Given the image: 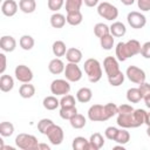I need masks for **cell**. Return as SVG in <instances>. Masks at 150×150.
Returning <instances> with one entry per match:
<instances>
[{
    "label": "cell",
    "mask_w": 150,
    "mask_h": 150,
    "mask_svg": "<svg viewBox=\"0 0 150 150\" xmlns=\"http://www.w3.org/2000/svg\"><path fill=\"white\" fill-rule=\"evenodd\" d=\"M19 95L22 98H30V97H33L35 95V87L33 84H30L29 82L28 83H23L19 88Z\"/></svg>",
    "instance_id": "obj_23"
},
{
    "label": "cell",
    "mask_w": 150,
    "mask_h": 150,
    "mask_svg": "<svg viewBox=\"0 0 150 150\" xmlns=\"http://www.w3.org/2000/svg\"><path fill=\"white\" fill-rule=\"evenodd\" d=\"M129 141H130V134H129V131H128L125 128L120 129V130H118V134H117V136H116V138H115V142L118 143V144L124 145V144H127Z\"/></svg>",
    "instance_id": "obj_34"
},
{
    "label": "cell",
    "mask_w": 150,
    "mask_h": 150,
    "mask_svg": "<svg viewBox=\"0 0 150 150\" xmlns=\"http://www.w3.org/2000/svg\"><path fill=\"white\" fill-rule=\"evenodd\" d=\"M143 100H144V103H145V105L150 109V93L149 94H146L144 97H143Z\"/></svg>",
    "instance_id": "obj_49"
},
{
    "label": "cell",
    "mask_w": 150,
    "mask_h": 150,
    "mask_svg": "<svg viewBox=\"0 0 150 150\" xmlns=\"http://www.w3.org/2000/svg\"><path fill=\"white\" fill-rule=\"evenodd\" d=\"M19 8L21 12H23L26 14H30V13L35 12V9H36V1L35 0H20Z\"/></svg>",
    "instance_id": "obj_25"
},
{
    "label": "cell",
    "mask_w": 150,
    "mask_h": 150,
    "mask_svg": "<svg viewBox=\"0 0 150 150\" xmlns=\"http://www.w3.org/2000/svg\"><path fill=\"white\" fill-rule=\"evenodd\" d=\"M144 124H146L148 127L150 125V112H146V116H145V123Z\"/></svg>",
    "instance_id": "obj_52"
},
{
    "label": "cell",
    "mask_w": 150,
    "mask_h": 150,
    "mask_svg": "<svg viewBox=\"0 0 150 150\" xmlns=\"http://www.w3.org/2000/svg\"><path fill=\"white\" fill-rule=\"evenodd\" d=\"M127 100L130 103H138L141 100H143V95H142L139 88H130V89H128Z\"/></svg>",
    "instance_id": "obj_28"
},
{
    "label": "cell",
    "mask_w": 150,
    "mask_h": 150,
    "mask_svg": "<svg viewBox=\"0 0 150 150\" xmlns=\"http://www.w3.org/2000/svg\"><path fill=\"white\" fill-rule=\"evenodd\" d=\"M83 0H66V11L71 12V11H80L82 7Z\"/></svg>",
    "instance_id": "obj_40"
},
{
    "label": "cell",
    "mask_w": 150,
    "mask_h": 150,
    "mask_svg": "<svg viewBox=\"0 0 150 150\" xmlns=\"http://www.w3.org/2000/svg\"><path fill=\"white\" fill-rule=\"evenodd\" d=\"M94 34L101 39L102 36L107 35V34H110V28L108 25L103 23V22H97L95 26H94Z\"/></svg>",
    "instance_id": "obj_30"
},
{
    "label": "cell",
    "mask_w": 150,
    "mask_h": 150,
    "mask_svg": "<svg viewBox=\"0 0 150 150\" xmlns=\"http://www.w3.org/2000/svg\"><path fill=\"white\" fill-rule=\"evenodd\" d=\"M118 130H120V129H117V128H115V127H108V128L105 129V131H104V136H105L108 139H110V141H115V138H116V136H117V134H118Z\"/></svg>",
    "instance_id": "obj_43"
},
{
    "label": "cell",
    "mask_w": 150,
    "mask_h": 150,
    "mask_svg": "<svg viewBox=\"0 0 150 150\" xmlns=\"http://www.w3.org/2000/svg\"><path fill=\"white\" fill-rule=\"evenodd\" d=\"M0 60H1V66H0V74L2 75L6 70V64H7V61H6V55L4 53L0 54Z\"/></svg>",
    "instance_id": "obj_47"
},
{
    "label": "cell",
    "mask_w": 150,
    "mask_h": 150,
    "mask_svg": "<svg viewBox=\"0 0 150 150\" xmlns=\"http://www.w3.org/2000/svg\"><path fill=\"white\" fill-rule=\"evenodd\" d=\"M116 122H117V125H120L121 128H125V129H129V128H138V125L136 123V120H135L134 111L124 112V114L118 112L117 114Z\"/></svg>",
    "instance_id": "obj_10"
},
{
    "label": "cell",
    "mask_w": 150,
    "mask_h": 150,
    "mask_svg": "<svg viewBox=\"0 0 150 150\" xmlns=\"http://www.w3.org/2000/svg\"><path fill=\"white\" fill-rule=\"evenodd\" d=\"M39 149L50 150V146H49V145H47V144H45V143H39V145H38V150H39Z\"/></svg>",
    "instance_id": "obj_50"
},
{
    "label": "cell",
    "mask_w": 150,
    "mask_h": 150,
    "mask_svg": "<svg viewBox=\"0 0 150 150\" xmlns=\"http://www.w3.org/2000/svg\"><path fill=\"white\" fill-rule=\"evenodd\" d=\"M52 52L53 54L56 56V57H61V56H64L66 53H67V47H66V43L61 40H56L53 46H52Z\"/></svg>",
    "instance_id": "obj_27"
},
{
    "label": "cell",
    "mask_w": 150,
    "mask_h": 150,
    "mask_svg": "<svg viewBox=\"0 0 150 150\" xmlns=\"http://www.w3.org/2000/svg\"><path fill=\"white\" fill-rule=\"evenodd\" d=\"M34 39L30 35H22L19 40V45L23 50H30L34 47Z\"/></svg>",
    "instance_id": "obj_33"
},
{
    "label": "cell",
    "mask_w": 150,
    "mask_h": 150,
    "mask_svg": "<svg viewBox=\"0 0 150 150\" xmlns=\"http://www.w3.org/2000/svg\"><path fill=\"white\" fill-rule=\"evenodd\" d=\"M112 149H114V150H124V146H123L122 144H120V145H116V146H114Z\"/></svg>",
    "instance_id": "obj_53"
},
{
    "label": "cell",
    "mask_w": 150,
    "mask_h": 150,
    "mask_svg": "<svg viewBox=\"0 0 150 150\" xmlns=\"http://www.w3.org/2000/svg\"><path fill=\"white\" fill-rule=\"evenodd\" d=\"M0 48L6 53L13 52L16 48V40L12 35H4L0 39Z\"/></svg>",
    "instance_id": "obj_15"
},
{
    "label": "cell",
    "mask_w": 150,
    "mask_h": 150,
    "mask_svg": "<svg viewBox=\"0 0 150 150\" xmlns=\"http://www.w3.org/2000/svg\"><path fill=\"white\" fill-rule=\"evenodd\" d=\"M14 132V125L11 122H1L0 123V134L2 137H9Z\"/></svg>",
    "instance_id": "obj_35"
},
{
    "label": "cell",
    "mask_w": 150,
    "mask_h": 150,
    "mask_svg": "<svg viewBox=\"0 0 150 150\" xmlns=\"http://www.w3.org/2000/svg\"><path fill=\"white\" fill-rule=\"evenodd\" d=\"M54 122L50 120V118H42L38 122V130L42 134V135H46L47 134V130L49 129V127L53 124Z\"/></svg>",
    "instance_id": "obj_39"
},
{
    "label": "cell",
    "mask_w": 150,
    "mask_h": 150,
    "mask_svg": "<svg viewBox=\"0 0 150 150\" xmlns=\"http://www.w3.org/2000/svg\"><path fill=\"white\" fill-rule=\"evenodd\" d=\"M88 118L91 122H104L107 121L104 109L102 104H93L88 110Z\"/></svg>",
    "instance_id": "obj_12"
},
{
    "label": "cell",
    "mask_w": 150,
    "mask_h": 150,
    "mask_svg": "<svg viewBox=\"0 0 150 150\" xmlns=\"http://www.w3.org/2000/svg\"><path fill=\"white\" fill-rule=\"evenodd\" d=\"M110 28V34L114 36V38H122L127 33V28H125V25L121 21H115L111 23V26L109 27Z\"/></svg>",
    "instance_id": "obj_17"
},
{
    "label": "cell",
    "mask_w": 150,
    "mask_h": 150,
    "mask_svg": "<svg viewBox=\"0 0 150 150\" xmlns=\"http://www.w3.org/2000/svg\"><path fill=\"white\" fill-rule=\"evenodd\" d=\"M127 21H128L129 26L131 28H134V29H141L146 25L145 15L142 14L141 12H137V11H132V12L128 13Z\"/></svg>",
    "instance_id": "obj_6"
},
{
    "label": "cell",
    "mask_w": 150,
    "mask_h": 150,
    "mask_svg": "<svg viewBox=\"0 0 150 150\" xmlns=\"http://www.w3.org/2000/svg\"><path fill=\"white\" fill-rule=\"evenodd\" d=\"M19 5L15 2V0H5L1 5V12L5 16H14L18 12Z\"/></svg>",
    "instance_id": "obj_14"
},
{
    "label": "cell",
    "mask_w": 150,
    "mask_h": 150,
    "mask_svg": "<svg viewBox=\"0 0 150 150\" xmlns=\"http://www.w3.org/2000/svg\"><path fill=\"white\" fill-rule=\"evenodd\" d=\"M103 68H104V71L108 77L116 75L120 71V66H118L117 59L114 56H107L103 60Z\"/></svg>",
    "instance_id": "obj_13"
},
{
    "label": "cell",
    "mask_w": 150,
    "mask_h": 150,
    "mask_svg": "<svg viewBox=\"0 0 150 150\" xmlns=\"http://www.w3.org/2000/svg\"><path fill=\"white\" fill-rule=\"evenodd\" d=\"M42 105L47 110H55L60 105V100L56 98V96H47L42 101Z\"/></svg>",
    "instance_id": "obj_29"
},
{
    "label": "cell",
    "mask_w": 150,
    "mask_h": 150,
    "mask_svg": "<svg viewBox=\"0 0 150 150\" xmlns=\"http://www.w3.org/2000/svg\"><path fill=\"white\" fill-rule=\"evenodd\" d=\"M50 91L55 96H63L69 94L70 91V84L68 80L63 79H56L50 83Z\"/></svg>",
    "instance_id": "obj_5"
},
{
    "label": "cell",
    "mask_w": 150,
    "mask_h": 150,
    "mask_svg": "<svg viewBox=\"0 0 150 150\" xmlns=\"http://www.w3.org/2000/svg\"><path fill=\"white\" fill-rule=\"evenodd\" d=\"M141 55L144 59H150V41H146L142 45L141 48Z\"/></svg>",
    "instance_id": "obj_44"
},
{
    "label": "cell",
    "mask_w": 150,
    "mask_h": 150,
    "mask_svg": "<svg viewBox=\"0 0 150 150\" xmlns=\"http://www.w3.org/2000/svg\"><path fill=\"white\" fill-rule=\"evenodd\" d=\"M104 145V138L102 134L100 132H94L90 138H89V146L90 150H100Z\"/></svg>",
    "instance_id": "obj_18"
},
{
    "label": "cell",
    "mask_w": 150,
    "mask_h": 150,
    "mask_svg": "<svg viewBox=\"0 0 150 150\" xmlns=\"http://www.w3.org/2000/svg\"><path fill=\"white\" fill-rule=\"evenodd\" d=\"M64 68H66V66L60 57H55V59L50 60V62L48 64V70L54 75H59V74L63 73Z\"/></svg>",
    "instance_id": "obj_16"
},
{
    "label": "cell",
    "mask_w": 150,
    "mask_h": 150,
    "mask_svg": "<svg viewBox=\"0 0 150 150\" xmlns=\"http://www.w3.org/2000/svg\"><path fill=\"white\" fill-rule=\"evenodd\" d=\"M137 6L141 11L148 12L150 11V0H137Z\"/></svg>",
    "instance_id": "obj_45"
},
{
    "label": "cell",
    "mask_w": 150,
    "mask_h": 150,
    "mask_svg": "<svg viewBox=\"0 0 150 150\" xmlns=\"http://www.w3.org/2000/svg\"><path fill=\"white\" fill-rule=\"evenodd\" d=\"M114 36L111 34H107L104 36H102L100 39V43H101V47L104 49V50H110L112 49L114 47Z\"/></svg>",
    "instance_id": "obj_36"
},
{
    "label": "cell",
    "mask_w": 150,
    "mask_h": 150,
    "mask_svg": "<svg viewBox=\"0 0 150 150\" xmlns=\"http://www.w3.org/2000/svg\"><path fill=\"white\" fill-rule=\"evenodd\" d=\"M125 76L134 83L136 84H141L142 82L145 81V71L136 66H129L127 68V71H125Z\"/></svg>",
    "instance_id": "obj_9"
},
{
    "label": "cell",
    "mask_w": 150,
    "mask_h": 150,
    "mask_svg": "<svg viewBox=\"0 0 150 150\" xmlns=\"http://www.w3.org/2000/svg\"><path fill=\"white\" fill-rule=\"evenodd\" d=\"M138 88H139V90H141V93H142L143 97H144L146 94H149V93H150V83H146L145 81H144V82H142L141 84H138Z\"/></svg>",
    "instance_id": "obj_46"
},
{
    "label": "cell",
    "mask_w": 150,
    "mask_h": 150,
    "mask_svg": "<svg viewBox=\"0 0 150 150\" xmlns=\"http://www.w3.org/2000/svg\"><path fill=\"white\" fill-rule=\"evenodd\" d=\"M14 88V79L11 75L2 74L0 77V90L4 93H8Z\"/></svg>",
    "instance_id": "obj_19"
},
{
    "label": "cell",
    "mask_w": 150,
    "mask_h": 150,
    "mask_svg": "<svg viewBox=\"0 0 150 150\" xmlns=\"http://www.w3.org/2000/svg\"><path fill=\"white\" fill-rule=\"evenodd\" d=\"M71 146L74 150H90L89 146V139H87L86 137L82 136H77L73 139Z\"/></svg>",
    "instance_id": "obj_24"
},
{
    "label": "cell",
    "mask_w": 150,
    "mask_h": 150,
    "mask_svg": "<svg viewBox=\"0 0 150 150\" xmlns=\"http://www.w3.org/2000/svg\"><path fill=\"white\" fill-rule=\"evenodd\" d=\"M59 114H60L61 118H63V120H70L71 117H74L77 114V109H76L75 105H73V107H61Z\"/></svg>",
    "instance_id": "obj_32"
},
{
    "label": "cell",
    "mask_w": 150,
    "mask_h": 150,
    "mask_svg": "<svg viewBox=\"0 0 150 150\" xmlns=\"http://www.w3.org/2000/svg\"><path fill=\"white\" fill-rule=\"evenodd\" d=\"M15 144L19 149L22 150H36L39 142L34 135L21 132L15 137Z\"/></svg>",
    "instance_id": "obj_3"
},
{
    "label": "cell",
    "mask_w": 150,
    "mask_h": 150,
    "mask_svg": "<svg viewBox=\"0 0 150 150\" xmlns=\"http://www.w3.org/2000/svg\"><path fill=\"white\" fill-rule=\"evenodd\" d=\"M120 1H121L123 5H125V6H130V5H132L136 0H120Z\"/></svg>",
    "instance_id": "obj_51"
},
{
    "label": "cell",
    "mask_w": 150,
    "mask_h": 150,
    "mask_svg": "<svg viewBox=\"0 0 150 150\" xmlns=\"http://www.w3.org/2000/svg\"><path fill=\"white\" fill-rule=\"evenodd\" d=\"M97 13L101 18H103L105 20H109V21H114L118 16L117 7L111 5L108 1H103V2L97 5Z\"/></svg>",
    "instance_id": "obj_4"
},
{
    "label": "cell",
    "mask_w": 150,
    "mask_h": 150,
    "mask_svg": "<svg viewBox=\"0 0 150 150\" xmlns=\"http://www.w3.org/2000/svg\"><path fill=\"white\" fill-rule=\"evenodd\" d=\"M124 76H125V75L120 70L116 75L108 77V82H109V84L112 86V87H118V86H121V84L124 82Z\"/></svg>",
    "instance_id": "obj_38"
},
{
    "label": "cell",
    "mask_w": 150,
    "mask_h": 150,
    "mask_svg": "<svg viewBox=\"0 0 150 150\" xmlns=\"http://www.w3.org/2000/svg\"><path fill=\"white\" fill-rule=\"evenodd\" d=\"M69 122H70V125H71L74 129H82V128L87 124L86 117H84L83 115H81V114H76L74 117H71V118L69 120Z\"/></svg>",
    "instance_id": "obj_31"
},
{
    "label": "cell",
    "mask_w": 150,
    "mask_h": 150,
    "mask_svg": "<svg viewBox=\"0 0 150 150\" xmlns=\"http://www.w3.org/2000/svg\"><path fill=\"white\" fill-rule=\"evenodd\" d=\"M48 8L53 12H57L64 5V0H48Z\"/></svg>",
    "instance_id": "obj_42"
},
{
    "label": "cell",
    "mask_w": 150,
    "mask_h": 150,
    "mask_svg": "<svg viewBox=\"0 0 150 150\" xmlns=\"http://www.w3.org/2000/svg\"><path fill=\"white\" fill-rule=\"evenodd\" d=\"M103 109H104V115H105V118L109 120L111 118L112 116L117 115L118 114V107L115 104V103H107L103 105Z\"/></svg>",
    "instance_id": "obj_37"
},
{
    "label": "cell",
    "mask_w": 150,
    "mask_h": 150,
    "mask_svg": "<svg viewBox=\"0 0 150 150\" xmlns=\"http://www.w3.org/2000/svg\"><path fill=\"white\" fill-rule=\"evenodd\" d=\"M91 97H93V91L90 88L82 87L76 91V100L80 103H87L91 100Z\"/></svg>",
    "instance_id": "obj_21"
},
{
    "label": "cell",
    "mask_w": 150,
    "mask_h": 150,
    "mask_svg": "<svg viewBox=\"0 0 150 150\" xmlns=\"http://www.w3.org/2000/svg\"><path fill=\"white\" fill-rule=\"evenodd\" d=\"M82 52L79 48H68L67 53H66V59L68 62H73V63H79L82 60Z\"/></svg>",
    "instance_id": "obj_20"
},
{
    "label": "cell",
    "mask_w": 150,
    "mask_h": 150,
    "mask_svg": "<svg viewBox=\"0 0 150 150\" xmlns=\"http://www.w3.org/2000/svg\"><path fill=\"white\" fill-rule=\"evenodd\" d=\"M98 1H100V0H83L84 5H86L87 7H95V6L98 5Z\"/></svg>",
    "instance_id": "obj_48"
},
{
    "label": "cell",
    "mask_w": 150,
    "mask_h": 150,
    "mask_svg": "<svg viewBox=\"0 0 150 150\" xmlns=\"http://www.w3.org/2000/svg\"><path fill=\"white\" fill-rule=\"evenodd\" d=\"M63 73H64L66 80H68L69 82H77L82 79V70L77 66V63L68 62L66 64V68H64Z\"/></svg>",
    "instance_id": "obj_8"
},
{
    "label": "cell",
    "mask_w": 150,
    "mask_h": 150,
    "mask_svg": "<svg viewBox=\"0 0 150 150\" xmlns=\"http://www.w3.org/2000/svg\"><path fill=\"white\" fill-rule=\"evenodd\" d=\"M67 22V19L63 14L55 12L52 16H50V25L53 28H62Z\"/></svg>",
    "instance_id": "obj_26"
},
{
    "label": "cell",
    "mask_w": 150,
    "mask_h": 150,
    "mask_svg": "<svg viewBox=\"0 0 150 150\" xmlns=\"http://www.w3.org/2000/svg\"><path fill=\"white\" fill-rule=\"evenodd\" d=\"M146 135L150 137V125H149V127H148V129H146Z\"/></svg>",
    "instance_id": "obj_54"
},
{
    "label": "cell",
    "mask_w": 150,
    "mask_h": 150,
    "mask_svg": "<svg viewBox=\"0 0 150 150\" xmlns=\"http://www.w3.org/2000/svg\"><path fill=\"white\" fill-rule=\"evenodd\" d=\"M75 103H76L75 97L70 94L63 95L60 100V107H73V105H75Z\"/></svg>",
    "instance_id": "obj_41"
},
{
    "label": "cell",
    "mask_w": 150,
    "mask_h": 150,
    "mask_svg": "<svg viewBox=\"0 0 150 150\" xmlns=\"http://www.w3.org/2000/svg\"><path fill=\"white\" fill-rule=\"evenodd\" d=\"M141 43L135 40L131 39L127 42H118L115 47V54H116V59L118 61H125L131 56H135L137 54H141Z\"/></svg>",
    "instance_id": "obj_1"
},
{
    "label": "cell",
    "mask_w": 150,
    "mask_h": 150,
    "mask_svg": "<svg viewBox=\"0 0 150 150\" xmlns=\"http://www.w3.org/2000/svg\"><path fill=\"white\" fill-rule=\"evenodd\" d=\"M66 19L70 26H79L83 20V15L81 11H71V12H67Z\"/></svg>",
    "instance_id": "obj_22"
},
{
    "label": "cell",
    "mask_w": 150,
    "mask_h": 150,
    "mask_svg": "<svg viewBox=\"0 0 150 150\" xmlns=\"http://www.w3.org/2000/svg\"><path fill=\"white\" fill-rule=\"evenodd\" d=\"M15 79L21 83H28L33 80V71L29 67L25 64H19L14 69Z\"/></svg>",
    "instance_id": "obj_11"
},
{
    "label": "cell",
    "mask_w": 150,
    "mask_h": 150,
    "mask_svg": "<svg viewBox=\"0 0 150 150\" xmlns=\"http://www.w3.org/2000/svg\"><path fill=\"white\" fill-rule=\"evenodd\" d=\"M46 136L48 137L49 142L53 144V145H60L64 138V134H63V130L60 125H56V124H52L49 127V129L47 130V134Z\"/></svg>",
    "instance_id": "obj_7"
},
{
    "label": "cell",
    "mask_w": 150,
    "mask_h": 150,
    "mask_svg": "<svg viewBox=\"0 0 150 150\" xmlns=\"http://www.w3.org/2000/svg\"><path fill=\"white\" fill-rule=\"evenodd\" d=\"M84 73L88 76V80L91 83H96L102 79V67L98 60L96 59H88L84 61Z\"/></svg>",
    "instance_id": "obj_2"
}]
</instances>
